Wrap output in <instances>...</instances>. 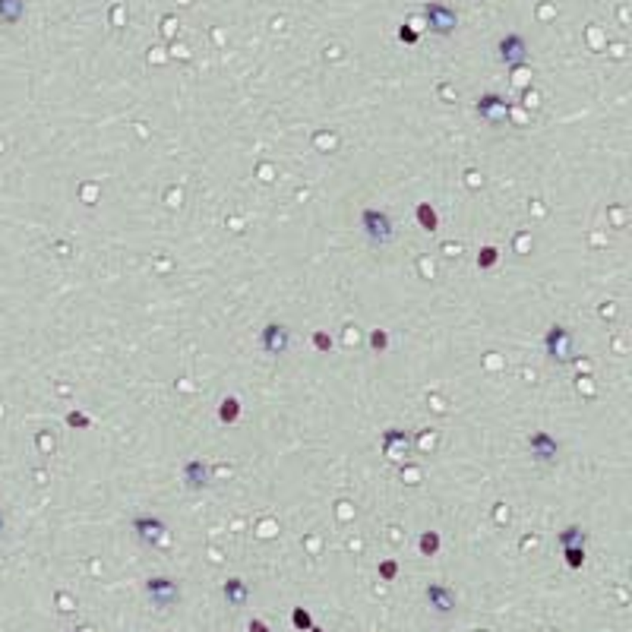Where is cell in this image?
Instances as JSON below:
<instances>
[{
  "mask_svg": "<svg viewBox=\"0 0 632 632\" xmlns=\"http://www.w3.org/2000/svg\"><path fill=\"white\" fill-rule=\"evenodd\" d=\"M26 16V0H0V23L19 26Z\"/></svg>",
  "mask_w": 632,
  "mask_h": 632,
  "instance_id": "13",
  "label": "cell"
},
{
  "mask_svg": "<svg viewBox=\"0 0 632 632\" xmlns=\"http://www.w3.org/2000/svg\"><path fill=\"white\" fill-rule=\"evenodd\" d=\"M218 417H222V424H234L240 417V402L234 399H222V405H218Z\"/></svg>",
  "mask_w": 632,
  "mask_h": 632,
  "instance_id": "15",
  "label": "cell"
},
{
  "mask_svg": "<svg viewBox=\"0 0 632 632\" xmlns=\"http://www.w3.org/2000/svg\"><path fill=\"white\" fill-rule=\"evenodd\" d=\"M496 57L506 67H521L528 61V41L521 39L519 32H506L503 39L496 41Z\"/></svg>",
  "mask_w": 632,
  "mask_h": 632,
  "instance_id": "4",
  "label": "cell"
},
{
  "mask_svg": "<svg viewBox=\"0 0 632 632\" xmlns=\"http://www.w3.org/2000/svg\"><path fill=\"white\" fill-rule=\"evenodd\" d=\"M544 348H547L550 361L566 364L569 355H572V332L566 326H550L547 335H544Z\"/></svg>",
  "mask_w": 632,
  "mask_h": 632,
  "instance_id": "7",
  "label": "cell"
},
{
  "mask_svg": "<svg viewBox=\"0 0 632 632\" xmlns=\"http://www.w3.org/2000/svg\"><path fill=\"white\" fill-rule=\"evenodd\" d=\"M477 114H481V121H487L490 127H499V123L506 121V117H509V101L503 98V95L499 92H484L481 98H477Z\"/></svg>",
  "mask_w": 632,
  "mask_h": 632,
  "instance_id": "5",
  "label": "cell"
},
{
  "mask_svg": "<svg viewBox=\"0 0 632 632\" xmlns=\"http://www.w3.org/2000/svg\"><path fill=\"white\" fill-rule=\"evenodd\" d=\"M395 572H399V566H395V560H383V563H379V576H383L386 582H392V579H395Z\"/></svg>",
  "mask_w": 632,
  "mask_h": 632,
  "instance_id": "22",
  "label": "cell"
},
{
  "mask_svg": "<svg viewBox=\"0 0 632 632\" xmlns=\"http://www.w3.org/2000/svg\"><path fill=\"white\" fill-rule=\"evenodd\" d=\"M424 19H427L430 32H433V35H443V39L459 29V13H455L452 6L439 4V0H433V4L424 6Z\"/></svg>",
  "mask_w": 632,
  "mask_h": 632,
  "instance_id": "3",
  "label": "cell"
},
{
  "mask_svg": "<svg viewBox=\"0 0 632 632\" xmlns=\"http://www.w3.org/2000/svg\"><path fill=\"white\" fill-rule=\"evenodd\" d=\"M0 534H4V516H0Z\"/></svg>",
  "mask_w": 632,
  "mask_h": 632,
  "instance_id": "28",
  "label": "cell"
},
{
  "mask_svg": "<svg viewBox=\"0 0 632 632\" xmlns=\"http://www.w3.org/2000/svg\"><path fill=\"white\" fill-rule=\"evenodd\" d=\"M146 594H149L152 607L171 610L180 601V585L174 582V579H168V576H152L149 582H146Z\"/></svg>",
  "mask_w": 632,
  "mask_h": 632,
  "instance_id": "2",
  "label": "cell"
},
{
  "mask_svg": "<svg viewBox=\"0 0 632 632\" xmlns=\"http://www.w3.org/2000/svg\"><path fill=\"white\" fill-rule=\"evenodd\" d=\"M528 452H531V459H538L541 465H554L556 459H560V443H556L550 433H531V439H528Z\"/></svg>",
  "mask_w": 632,
  "mask_h": 632,
  "instance_id": "9",
  "label": "cell"
},
{
  "mask_svg": "<svg viewBox=\"0 0 632 632\" xmlns=\"http://www.w3.org/2000/svg\"><path fill=\"white\" fill-rule=\"evenodd\" d=\"M439 550V534L437 531H427V534H421V554H427V556H433Z\"/></svg>",
  "mask_w": 632,
  "mask_h": 632,
  "instance_id": "19",
  "label": "cell"
},
{
  "mask_svg": "<svg viewBox=\"0 0 632 632\" xmlns=\"http://www.w3.org/2000/svg\"><path fill=\"white\" fill-rule=\"evenodd\" d=\"M291 623H294V629L307 632V629L313 626V616H310V610H304V607H294V610H291Z\"/></svg>",
  "mask_w": 632,
  "mask_h": 632,
  "instance_id": "17",
  "label": "cell"
},
{
  "mask_svg": "<svg viewBox=\"0 0 632 632\" xmlns=\"http://www.w3.org/2000/svg\"><path fill=\"white\" fill-rule=\"evenodd\" d=\"M222 591H225V601L231 607H244L250 601V585L244 582V579H238V576L228 579V582L222 585Z\"/></svg>",
  "mask_w": 632,
  "mask_h": 632,
  "instance_id": "12",
  "label": "cell"
},
{
  "mask_svg": "<svg viewBox=\"0 0 632 632\" xmlns=\"http://www.w3.org/2000/svg\"><path fill=\"white\" fill-rule=\"evenodd\" d=\"M361 231L367 234V240L377 247H386L392 244L395 238V225H392V215L383 209H364L361 212Z\"/></svg>",
  "mask_w": 632,
  "mask_h": 632,
  "instance_id": "1",
  "label": "cell"
},
{
  "mask_svg": "<svg viewBox=\"0 0 632 632\" xmlns=\"http://www.w3.org/2000/svg\"><path fill=\"white\" fill-rule=\"evenodd\" d=\"M307 632H322V629H320V626H310V629H307Z\"/></svg>",
  "mask_w": 632,
  "mask_h": 632,
  "instance_id": "27",
  "label": "cell"
},
{
  "mask_svg": "<svg viewBox=\"0 0 632 632\" xmlns=\"http://www.w3.org/2000/svg\"><path fill=\"white\" fill-rule=\"evenodd\" d=\"M247 632H272V629H269V626H266V623H263V620H250Z\"/></svg>",
  "mask_w": 632,
  "mask_h": 632,
  "instance_id": "26",
  "label": "cell"
},
{
  "mask_svg": "<svg viewBox=\"0 0 632 632\" xmlns=\"http://www.w3.org/2000/svg\"><path fill=\"white\" fill-rule=\"evenodd\" d=\"M130 528H133V534L143 544H149V547H156V544H161L168 538V525L156 516H136L133 521H130Z\"/></svg>",
  "mask_w": 632,
  "mask_h": 632,
  "instance_id": "8",
  "label": "cell"
},
{
  "mask_svg": "<svg viewBox=\"0 0 632 632\" xmlns=\"http://www.w3.org/2000/svg\"><path fill=\"white\" fill-rule=\"evenodd\" d=\"M477 266H481V269H494L496 266V247H484L481 253H477Z\"/></svg>",
  "mask_w": 632,
  "mask_h": 632,
  "instance_id": "20",
  "label": "cell"
},
{
  "mask_svg": "<svg viewBox=\"0 0 632 632\" xmlns=\"http://www.w3.org/2000/svg\"><path fill=\"white\" fill-rule=\"evenodd\" d=\"M417 222H421V228H424V231H437V228H439V218H437V212H433L427 203H421V205H417Z\"/></svg>",
  "mask_w": 632,
  "mask_h": 632,
  "instance_id": "16",
  "label": "cell"
},
{
  "mask_svg": "<svg viewBox=\"0 0 632 632\" xmlns=\"http://www.w3.org/2000/svg\"><path fill=\"white\" fill-rule=\"evenodd\" d=\"M313 342H316V348H320V351H329V348H332V339H326V332H316Z\"/></svg>",
  "mask_w": 632,
  "mask_h": 632,
  "instance_id": "25",
  "label": "cell"
},
{
  "mask_svg": "<svg viewBox=\"0 0 632 632\" xmlns=\"http://www.w3.org/2000/svg\"><path fill=\"white\" fill-rule=\"evenodd\" d=\"M427 604H430L433 613L446 616V613H452V610H455L459 598H455V591H452L449 585H443V582H430V585H427Z\"/></svg>",
  "mask_w": 632,
  "mask_h": 632,
  "instance_id": "10",
  "label": "cell"
},
{
  "mask_svg": "<svg viewBox=\"0 0 632 632\" xmlns=\"http://www.w3.org/2000/svg\"><path fill=\"white\" fill-rule=\"evenodd\" d=\"M370 345H373V351H386L389 335L383 332V329H377V332H370Z\"/></svg>",
  "mask_w": 632,
  "mask_h": 632,
  "instance_id": "21",
  "label": "cell"
},
{
  "mask_svg": "<svg viewBox=\"0 0 632 632\" xmlns=\"http://www.w3.org/2000/svg\"><path fill=\"white\" fill-rule=\"evenodd\" d=\"M260 345H263L266 355L282 357L285 351L291 348V329L285 326V322H269V326L263 329V335H260Z\"/></svg>",
  "mask_w": 632,
  "mask_h": 632,
  "instance_id": "6",
  "label": "cell"
},
{
  "mask_svg": "<svg viewBox=\"0 0 632 632\" xmlns=\"http://www.w3.org/2000/svg\"><path fill=\"white\" fill-rule=\"evenodd\" d=\"M180 477L190 490H205L212 484V468H209V462H203V459H190L187 465L180 468Z\"/></svg>",
  "mask_w": 632,
  "mask_h": 632,
  "instance_id": "11",
  "label": "cell"
},
{
  "mask_svg": "<svg viewBox=\"0 0 632 632\" xmlns=\"http://www.w3.org/2000/svg\"><path fill=\"white\" fill-rule=\"evenodd\" d=\"M563 554H566V566L569 569H582L585 566V547H563Z\"/></svg>",
  "mask_w": 632,
  "mask_h": 632,
  "instance_id": "18",
  "label": "cell"
},
{
  "mask_svg": "<svg viewBox=\"0 0 632 632\" xmlns=\"http://www.w3.org/2000/svg\"><path fill=\"white\" fill-rule=\"evenodd\" d=\"M67 424H70V427H89L92 421H89L86 414H79V411H76V414H70V417H67Z\"/></svg>",
  "mask_w": 632,
  "mask_h": 632,
  "instance_id": "24",
  "label": "cell"
},
{
  "mask_svg": "<svg viewBox=\"0 0 632 632\" xmlns=\"http://www.w3.org/2000/svg\"><path fill=\"white\" fill-rule=\"evenodd\" d=\"M556 541H560L563 547H582V544H585V531L579 525H569V528H563V531L556 534Z\"/></svg>",
  "mask_w": 632,
  "mask_h": 632,
  "instance_id": "14",
  "label": "cell"
},
{
  "mask_svg": "<svg viewBox=\"0 0 632 632\" xmlns=\"http://www.w3.org/2000/svg\"><path fill=\"white\" fill-rule=\"evenodd\" d=\"M399 39L405 41V45H417V39H421V35H417L411 26H402V29H399Z\"/></svg>",
  "mask_w": 632,
  "mask_h": 632,
  "instance_id": "23",
  "label": "cell"
}]
</instances>
